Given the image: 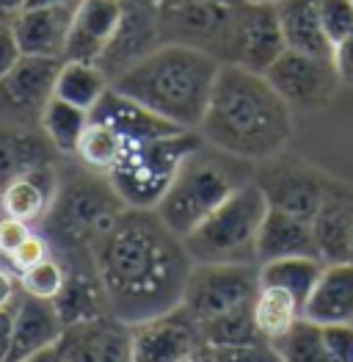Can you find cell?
<instances>
[{
	"label": "cell",
	"mask_w": 353,
	"mask_h": 362,
	"mask_svg": "<svg viewBox=\"0 0 353 362\" xmlns=\"http://www.w3.org/2000/svg\"><path fill=\"white\" fill-rule=\"evenodd\" d=\"M94 266L111 315L130 327L176 310L193 272L182 238L147 208L119 216L94 246Z\"/></svg>",
	"instance_id": "1"
},
{
	"label": "cell",
	"mask_w": 353,
	"mask_h": 362,
	"mask_svg": "<svg viewBox=\"0 0 353 362\" xmlns=\"http://www.w3.org/2000/svg\"><path fill=\"white\" fill-rule=\"evenodd\" d=\"M295 133L293 108L260 72L221 64L199 136L232 158L263 163L282 155Z\"/></svg>",
	"instance_id": "2"
},
{
	"label": "cell",
	"mask_w": 353,
	"mask_h": 362,
	"mask_svg": "<svg viewBox=\"0 0 353 362\" xmlns=\"http://www.w3.org/2000/svg\"><path fill=\"white\" fill-rule=\"evenodd\" d=\"M221 61L205 50L163 42L124 69L111 86L182 130H199Z\"/></svg>",
	"instance_id": "3"
},
{
	"label": "cell",
	"mask_w": 353,
	"mask_h": 362,
	"mask_svg": "<svg viewBox=\"0 0 353 362\" xmlns=\"http://www.w3.org/2000/svg\"><path fill=\"white\" fill-rule=\"evenodd\" d=\"M127 211L105 175L86 166L59 175V188L39 233L50 241L56 257H94L97 241Z\"/></svg>",
	"instance_id": "4"
},
{
	"label": "cell",
	"mask_w": 353,
	"mask_h": 362,
	"mask_svg": "<svg viewBox=\"0 0 353 362\" xmlns=\"http://www.w3.org/2000/svg\"><path fill=\"white\" fill-rule=\"evenodd\" d=\"M246 163L249 160H240L210 144H202L179 166L166 197L155 211L172 233L185 238L215 208H221L243 182L254 177V169H249Z\"/></svg>",
	"instance_id": "5"
},
{
	"label": "cell",
	"mask_w": 353,
	"mask_h": 362,
	"mask_svg": "<svg viewBox=\"0 0 353 362\" xmlns=\"http://www.w3.org/2000/svg\"><path fill=\"white\" fill-rule=\"evenodd\" d=\"M265 213L268 199L251 177L182 243L193 263H257V235Z\"/></svg>",
	"instance_id": "6"
},
{
	"label": "cell",
	"mask_w": 353,
	"mask_h": 362,
	"mask_svg": "<svg viewBox=\"0 0 353 362\" xmlns=\"http://www.w3.org/2000/svg\"><path fill=\"white\" fill-rule=\"evenodd\" d=\"M202 144L205 139L199 136V130H182L147 144H133L124 150L121 160L108 175V180L127 208L155 211L166 197L179 166Z\"/></svg>",
	"instance_id": "7"
},
{
	"label": "cell",
	"mask_w": 353,
	"mask_h": 362,
	"mask_svg": "<svg viewBox=\"0 0 353 362\" xmlns=\"http://www.w3.org/2000/svg\"><path fill=\"white\" fill-rule=\"evenodd\" d=\"M243 3L246 0H160V39L205 50L221 61Z\"/></svg>",
	"instance_id": "8"
},
{
	"label": "cell",
	"mask_w": 353,
	"mask_h": 362,
	"mask_svg": "<svg viewBox=\"0 0 353 362\" xmlns=\"http://www.w3.org/2000/svg\"><path fill=\"white\" fill-rule=\"evenodd\" d=\"M257 293H260L257 263H193L182 296V310L196 321V327H202L237 307L254 304Z\"/></svg>",
	"instance_id": "9"
},
{
	"label": "cell",
	"mask_w": 353,
	"mask_h": 362,
	"mask_svg": "<svg viewBox=\"0 0 353 362\" xmlns=\"http://www.w3.org/2000/svg\"><path fill=\"white\" fill-rule=\"evenodd\" d=\"M254 182L268 199V208L293 213L298 218L312 221L325 197V188L331 182V175L323 169L306 163L304 158L293 155H276L257 163Z\"/></svg>",
	"instance_id": "10"
},
{
	"label": "cell",
	"mask_w": 353,
	"mask_h": 362,
	"mask_svg": "<svg viewBox=\"0 0 353 362\" xmlns=\"http://www.w3.org/2000/svg\"><path fill=\"white\" fill-rule=\"evenodd\" d=\"M265 78L293 108V114H318L331 105L337 91L342 89L334 61L298 50H285L268 66Z\"/></svg>",
	"instance_id": "11"
},
{
	"label": "cell",
	"mask_w": 353,
	"mask_h": 362,
	"mask_svg": "<svg viewBox=\"0 0 353 362\" xmlns=\"http://www.w3.org/2000/svg\"><path fill=\"white\" fill-rule=\"evenodd\" d=\"M59 69L61 59L23 56L6 78H0V119L39 130L47 103L56 97Z\"/></svg>",
	"instance_id": "12"
},
{
	"label": "cell",
	"mask_w": 353,
	"mask_h": 362,
	"mask_svg": "<svg viewBox=\"0 0 353 362\" xmlns=\"http://www.w3.org/2000/svg\"><path fill=\"white\" fill-rule=\"evenodd\" d=\"M285 50H287V45H285V33L279 25L276 6L246 0L235 25H232L221 64H237V66H246L251 72L265 75L268 66Z\"/></svg>",
	"instance_id": "13"
},
{
	"label": "cell",
	"mask_w": 353,
	"mask_h": 362,
	"mask_svg": "<svg viewBox=\"0 0 353 362\" xmlns=\"http://www.w3.org/2000/svg\"><path fill=\"white\" fill-rule=\"evenodd\" d=\"M133 362H191L205 351V340L196 321L182 310V304L130 327Z\"/></svg>",
	"instance_id": "14"
},
{
	"label": "cell",
	"mask_w": 353,
	"mask_h": 362,
	"mask_svg": "<svg viewBox=\"0 0 353 362\" xmlns=\"http://www.w3.org/2000/svg\"><path fill=\"white\" fill-rule=\"evenodd\" d=\"M160 45H163V39H160V28H157V6L144 3V0H124L121 23L97 64L114 81Z\"/></svg>",
	"instance_id": "15"
},
{
	"label": "cell",
	"mask_w": 353,
	"mask_h": 362,
	"mask_svg": "<svg viewBox=\"0 0 353 362\" xmlns=\"http://www.w3.org/2000/svg\"><path fill=\"white\" fill-rule=\"evenodd\" d=\"M64 362H133L130 324L102 315L86 324L66 327L59 340Z\"/></svg>",
	"instance_id": "16"
},
{
	"label": "cell",
	"mask_w": 353,
	"mask_h": 362,
	"mask_svg": "<svg viewBox=\"0 0 353 362\" xmlns=\"http://www.w3.org/2000/svg\"><path fill=\"white\" fill-rule=\"evenodd\" d=\"M312 235L323 263L351 260L353 243V185L331 177L321 208L312 218Z\"/></svg>",
	"instance_id": "17"
},
{
	"label": "cell",
	"mask_w": 353,
	"mask_h": 362,
	"mask_svg": "<svg viewBox=\"0 0 353 362\" xmlns=\"http://www.w3.org/2000/svg\"><path fill=\"white\" fill-rule=\"evenodd\" d=\"M75 3H56V6H30L17 14L11 23L14 36L20 42L23 56H39V59H61L66 53Z\"/></svg>",
	"instance_id": "18"
},
{
	"label": "cell",
	"mask_w": 353,
	"mask_h": 362,
	"mask_svg": "<svg viewBox=\"0 0 353 362\" xmlns=\"http://www.w3.org/2000/svg\"><path fill=\"white\" fill-rule=\"evenodd\" d=\"M124 14V0H78L72 30L66 42V61H88L97 64Z\"/></svg>",
	"instance_id": "19"
},
{
	"label": "cell",
	"mask_w": 353,
	"mask_h": 362,
	"mask_svg": "<svg viewBox=\"0 0 353 362\" xmlns=\"http://www.w3.org/2000/svg\"><path fill=\"white\" fill-rule=\"evenodd\" d=\"M61 263L66 266V282L53 304L59 310L64 327H75V324H86L94 318L111 315L94 257H61Z\"/></svg>",
	"instance_id": "20"
},
{
	"label": "cell",
	"mask_w": 353,
	"mask_h": 362,
	"mask_svg": "<svg viewBox=\"0 0 353 362\" xmlns=\"http://www.w3.org/2000/svg\"><path fill=\"white\" fill-rule=\"evenodd\" d=\"M91 119L111 124L119 136L127 141V147L147 144V141H155V139H166V136L182 133V127H176L169 119L157 117L155 111H149L147 105L136 103L133 97L121 94L114 86L105 91L102 100L94 105Z\"/></svg>",
	"instance_id": "21"
},
{
	"label": "cell",
	"mask_w": 353,
	"mask_h": 362,
	"mask_svg": "<svg viewBox=\"0 0 353 362\" xmlns=\"http://www.w3.org/2000/svg\"><path fill=\"white\" fill-rule=\"evenodd\" d=\"M64 329L66 327L61 321L56 304L20 291L14 299V337H11L8 362H25L36 351L56 346Z\"/></svg>",
	"instance_id": "22"
},
{
	"label": "cell",
	"mask_w": 353,
	"mask_h": 362,
	"mask_svg": "<svg viewBox=\"0 0 353 362\" xmlns=\"http://www.w3.org/2000/svg\"><path fill=\"white\" fill-rule=\"evenodd\" d=\"M59 155L61 152L50 144L42 127H17L0 119V188L20 175L56 166Z\"/></svg>",
	"instance_id": "23"
},
{
	"label": "cell",
	"mask_w": 353,
	"mask_h": 362,
	"mask_svg": "<svg viewBox=\"0 0 353 362\" xmlns=\"http://www.w3.org/2000/svg\"><path fill=\"white\" fill-rule=\"evenodd\" d=\"M59 175V166H44L8 180L0 188V213L20 218L30 227H39V221L47 216L53 205Z\"/></svg>",
	"instance_id": "24"
},
{
	"label": "cell",
	"mask_w": 353,
	"mask_h": 362,
	"mask_svg": "<svg viewBox=\"0 0 353 362\" xmlns=\"http://www.w3.org/2000/svg\"><path fill=\"white\" fill-rule=\"evenodd\" d=\"M279 257H321V255L312 235V221L268 208L257 235V263Z\"/></svg>",
	"instance_id": "25"
},
{
	"label": "cell",
	"mask_w": 353,
	"mask_h": 362,
	"mask_svg": "<svg viewBox=\"0 0 353 362\" xmlns=\"http://www.w3.org/2000/svg\"><path fill=\"white\" fill-rule=\"evenodd\" d=\"M304 318L315 324H353V263H325L304 304Z\"/></svg>",
	"instance_id": "26"
},
{
	"label": "cell",
	"mask_w": 353,
	"mask_h": 362,
	"mask_svg": "<svg viewBox=\"0 0 353 362\" xmlns=\"http://www.w3.org/2000/svg\"><path fill=\"white\" fill-rule=\"evenodd\" d=\"M276 14L287 50L321 56V59L334 56V45L328 42L321 23V0H279Z\"/></svg>",
	"instance_id": "27"
},
{
	"label": "cell",
	"mask_w": 353,
	"mask_h": 362,
	"mask_svg": "<svg viewBox=\"0 0 353 362\" xmlns=\"http://www.w3.org/2000/svg\"><path fill=\"white\" fill-rule=\"evenodd\" d=\"M108 89H111V78L102 72L100 64L66 59L61 61L59 78H56V97L91 114Z\"/></svg>",
	"instance_id": "28"
},
{
	"label": "cell",
	"mask_w": 353,
	"mask_h": 362,
	"mask_svg": "<svg viewBox=\"0 0 353 362\" xmlns=\"http://www.w3.org/2000/svg\"><path fill=\"white\" fill-rule=\"evenodd\" d=\"M323 260L321 257H279V260H268L260 263V285L265 288H282L287 293H293L301 302L306 304L315 282L323 274Z\"/></svg>",
	"instance_id": "29"
},
{
	"label": "cell",
	"mask_w": 353,
	"mask_h": 362,
	"mask_svg": "<svg viewBox=\"0 0 353 362\" xmlns=\"http://www.w3.org/2000/svg\"><path fill=\"white\" fill-rule=\"evenodd\" d=\"M304 318V307L293 293L282 288H265L260 285V293L254 299V324L263 340L273 343L282 334H287L295 324Z\"/></svg>",
	"instance_id": "30"
},
{
	"label": "cell",
	"mask_w": 353,
	"mask_h": 362,
	"mask_svg": "<svg viewBox=\"0 0 353 362\" xmlns=\"http://www.w3.org/2000/svg\"><path fill=\"white\" fill-rule=\"evenodd\" d=\"M91 122V114L61 100V97H53L42 114V133L50 139V144L61 152V155H75L78 152V144H80V136Z\"/></svg>",
	"instance_id": "31"
},
{
	"label": "cell",
	"mask_w": 353,
	"mask_h": 362,
	"mask_svg": "<svg viewBox=\"0 0 353 362\" xmlns=\"http://www.w3.org/2000/svg\"><path fill=\"white\" fill-rule=\"evenodd\" d=\"M124 150H127V141L119 136L111 124L91 119L88 127L83 130V136H80L75 158L80 160V166H86L91 172L108 177L114 172V166L121 160Z\"/></svg>",
	"instance_id": "32"
},
{
	"label": "cell",
	"mask_w": 353,
	"mask_h": 362,
	"mask_svg": "<svg viewBox=\"0 0 353 362\" xmlns=\"http://www.w3.org/2000/svg\"><path fill=\"white\" fill-rule=\"evenodd\" d=\"M273 349L285 362H337L328 351L323 327L309 318H301L290 332L273 340Z\"/></svg>",
	"instance_id": "33"
},
{
	"label": "cell",
	"mask_w": 353,
	"mask_h": 362,
	"mask_svg": "<svg viewBox=\"0 0 353 362\" xmlns=\"http://www.w3.org/2000/svg\"><path fill=\"white\" fill-rule=\"evenodd\" d=\"M202 340L207 349H221V346H243V343H257L263 334L257 332L254 324V304L237 307L227 315H218L199 327Z\"/></svg>",
	"instance_id": "34"
},
{
	"label": "cell",
	"mask_w": 353,
	"mask_h": 362,
	"mask_svg": "<svg viewBox=\"0 0 353 362\" xmlns=\"http://www.w3.org/2000/svg\"><path fill=\"white\" fill-rule=\"evenodd\" d=\"M17 282H20L23 293L44 299V302H56V296H59L64 282H66V266L61 263V257L50 255L47 260L36 263L33 269L17 274Z\"/></svg>",
	"instance_id": "35"
},
{
	"label": "cell",
	"mask_w": 353,
	"mask_h": 362,
	"mask_svg": "<svg viewBox=\"0 0 353 362\" xmlns=\"http://www.w3.org/2000/svg\"><path fill=\"white\" fill-rule=\"evenodd\" d=\"M321 23L331 45L353 33V0H321Z\"/></svg>",
	"instance_id": "36"
},
{
	"label": "cell",
	"mask_w": 353,
	"mask_h": 362,
	"mask_svg": "<svg viewBox=\"0 0 353 362\" xmlns=\"http://www.w3.org/2000/svg\"><path fill=\"white\" fill-rule=\"evenodd\" d=\"M213 362H285L273 343L257 340V343H243V346H221L210 349Z\"/></svg>",
	"instance_id": "37"
},
{
	"label": "cell",
	"mask_w": 353,
	"mask_h": 362,
	"mask_svg": "<svg viewBox=\"0 0 353 362\" xmlns=\"http://www.w3.org/2000/svg\"><path fill=\"white\" fill-rule=\"evenodd\" d=\"M53 255V246L50 241L39 233V230H33L25 241L20 243L17 249H14V255L8 257V266H11V272L14 274H23L33 269L36 263H42V260H47Z\"/></svg>",
	"instance_id": "38"
},
{
	"label": "cell",
	"mask_w": 353,
	"mask_h": 362,
	"mask_svg": "<svg viewBox=\"0 0 353 362\" xmlns=\"http://www.w3.org/2000/svg\"><path fill=\"white\" fill-rule=\"evenodd\" d=\"M323 334L325 343H328V351L334 354V360L353 362V324H325Z\"/></svg>",
	"instance_id": "39"
},
{
	"label": "cell",
	"mask_w": 353,
	"mask_h": 362,
	"mask_svg": "<svg viewBox=\"0 0 353 362\" xmlns=\"http://www.w3.org/2000/svg\"><path fill=\"white\" fill-rule=\"evenodd\" d=\"M30 233H33V227H30V224L0 213V257H3V260H8V257L14 255V249L25 241Z\"/></svg>",
	"instance_id": "40"
},
{
	"label": "cell",
	"mask_w": 353,
	"mask_h": 362,
	"mask_svg": "<svg viewBox=\"0 0 353 362\" xmlns=\"http://www.w3.org/2000/svg\"><path fill=\"white\" fill-rule=\"evenodd\" d=\"M20 59H23V50H20V42L14 36V28L0 25V78H6Z\"/></svg>",
	"instance_id": "41"
},
{
	"label": "cell",
	"mask_w": 353,
	"mask_h": 362,
	"mask_svg": "<svg viewBox=\"0 0 353 362\" xmlns=\"http://www.w3.org/2000/svg\"><path fill=\"white\" fill-rule=\"evenodd\" d=\"M331 61H334V69L340 75V83L353 89V33L348 39H342L340 45H334Z\"/></svg>",
	"instance_id": "42"
},
{
	"label": "cell",
	"mask_w": 353,
	"mask_h": 362,
	"mask_svg": "<svg viewBox=\"0 0 353 362\" xmlns=\"http://www.w3.org/2000/svg\"><path fill=\"white\" fill-rule=\"evenodd\" d=\"M11 337H14V302L8 307H0V362H8Z\"/></svg>",
	"instance_id": "43"
},
{
	"label": "cell",
	"mask_w": 353,
	"mask_h": 362,
	"mask_svg": "<svg viewBox=\"0 0 353 362\" xmlns=\"http://www.w3.org/2000/svg\"><path fill=\"white\" fill-rule=\"evenodd\" d=\"M17 293H20L17 274L8 272V269H0V307H8L17 299Z\"/></svg>",
	"instance_id": "44"
},
{
	"label": "cell",
	"mask_w": 353,
	"mask_h": 362,
	"mask_svg": "<svg viewBox=\"0 0 353 362\" xmlns=\"http://www.w3.org/2000/svg\"><path fill=\"white\" fill-rule=\"evenodd\" d=\"M28 0H0V25H11L20 11H25Z\"/></svg>",
	"instance_id": "45"
},
{
	"label": "cell",
	"mask_w": 353,
	"mask_h": 362,
	"mask_svg": "<svg viewBox=\"0 0 353 362\" xmlns=\"http://www.w3.org/2000/svg\"><path fill=\"white\" fill-rule=\"evenodd\" d=\"M25 362H64V357H61V349H59V343H56V346H47V349H42V351H36V354L28 357Z\"/></svg>",
	"instance_id": "46"
},
{
	"label": "cell",
	"mask_w": 353,
	"mask_h": 362,
	"mask_svg": "<svg viewBox=\"0 0 353 362\" xmlns=\"http://www.w3.org/2000/svg\"><path fill=\"white\" fill-rule=\"evenodd\" d=\"M56 3H69V0H28L25 8H30V6H56Z\"/></svg>",
	"instance_id": "47"
},
{
	"label": "cell",
	"mask_w": 353,
	"mask_h": 362,
	"mask_svg": "<svg viewBox=\"0 0 353 362\" xmlns=\"http://www.w3.org/2000/svg\"><path fill=\"white\" fill-rule=\"evenodd\" d=\"M191 362H213V354H210V349H205V351H199V354H196V357H193Z\"/></svg>",
	"instance_id": "48"
},
{
	"label": "cell",
	"mask_w": 353,
	"mask_h": 362,
	"mask_svg": "<svg viewBox=\"0 0 353 362\" xmlns=\"http://www.w3.org/2000/svg\"><path fill=\"white\" fill-rule=\"evenodd\" d=\"M249 3H265V6H276L279 0H249Z\"/></svg>",
	"instance_id": "49"
},
{
	"label": "cell",
	"mask_w": 353,
	"mask_h": 362,
	"mask_svg": "<svg viewBox=\"0 0 353 362\" xmlns=\"http://www.w3.org/2000/svg\"><path fill=\"white\" fill-rule=\"evenodd\" d=\"M144 3H152V6H157V3H160V0H144Z\"/></svg>",
	"instance_id": "50"
},
{
	"label": "cell",
	"mask_w": 353,
	"mask_h": 362,
	"mask_svg": "<svg viewBox=\"0 0 353 362\" xmlns=\"http://www.w3.org/2000/svg\"><path fill=\"white\" fill-rule=\"evenodd\" d=\"M351 263H353V243H351Z\"/></svg>",
	"instance_id": "51"
}]
</instances>
